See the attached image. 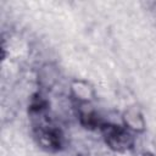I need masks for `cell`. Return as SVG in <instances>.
<instances>
[{
  "mask_svg": "<svg viewBox=\"0 0 156 156\" xmlns=\"http://www.w3.org/2000/svg\"><path fill=\"white\" fill-rule=\"evenodd\" d=\"M143 156H156V155H154V154H144Z\"/></svg>",
  "mask_w": 156,
  "mask_h": 156,
  "instance_id": "2",
  "label": "cell"
},
{
  "mask_svg": "<svg viewBox=\"0 0 156 156\" xmlns=\"http://www.w3.org/2000/svg\"><path fill=\"white\" fill-rule=\"evenodd\" d=\"M102 135L106 144L116 151H127L133 146L132 134L123 127L116 124L102 126Z\"/></svg>",
  "mask_w": 156,
  "mask_h": 156,
  "instance_id": "1",
  "label": "cell"
}]
</instances>
